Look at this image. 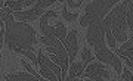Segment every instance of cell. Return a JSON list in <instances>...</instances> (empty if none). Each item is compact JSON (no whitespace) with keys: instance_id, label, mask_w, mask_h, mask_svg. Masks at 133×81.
<instances>
[{"instance_id":"1","label":"cell","mask_w":133,"mask_h":81,"mask_svg":"<svg viewBox=\"0 0 133 81\" xmlns=\"http://www.w3.org/2000/svg\"><path fill=\"white\" fill-rule=\"evenodd\" d=\"M6 44L10 50L19 53L21 50H33V46L37 44L36 31L31 25L21 22V21H9L6 22L5 37Z\"/></svg>"},{"instance_id":"2","label":"cell","mask_w":133,"mask_h":81,"mask_svg":"<svg viewBox=\"0 0 133 81\" xmlns=\"http://www.w3.org/2000/svg\"><path fill=\"white\" fill-rule=\"evenodd\" d=\"M120 0H92L89 5L86 6L84 15L80 19L81 27H87L89 24L104 19L105 15L108 13L109 10L112 9Z\"/></svg>"},{"instance_id":"3","label":"cell","mask_w":133,"mask_h":81,"mask_svg":"<svg viewBox=\"0 0 133 81\" xmlns=\"http://www.w3.org/2000/svg\"><path fill=\"white\" fill-rule=\"evenodd\" d=\"M109 28H111V33H112V37H114L115 41L123 43L129 38L127 35L129 28H127V22H126V2L112 8Z\"/></svg>"},{"instance_id":"4","label":"cell","mask_w":133,"mask_h":81,"mask_svg":"<svg viewBox=\"0 0 133 81\" xmlns=\"http://www.w3.org/2000/svg\"><path fill=\"white\" fill-rule=\"evenodd\" d=\"M87 33H86V40L89 46H93L95 49H104L105 46V25L104 19L95 21L87 25Z\"/></svg>"},{"instance_id":"5","label":"cell","mask_w":133,"mask_h":81,"mask_svg":"<svg viewBox=\"0 0 133 81\" xmlns=\"http://www.w3.org/2000/svg\"><path fill=\"white\" fill-rule=\"evenodd\" d=\"M95 52H96V59H99L101 62H104V63H109V65H112L117 74L121 72V61L117 57L115 53H112L111 50H108L107 47H104V49H95Z\"/></svg>"},{"instance_id":"6","label":"cell","mask_w":133,"mask_h":81,"mask_svg":"<svg viewBox=\"0 0 133 81\" xmlns=\"http://www.w3.org/2000/svg\"><path fill=\"white\" fill-rule=\"evenodd\" d=\"M83 78H89L93 81H101V80H109V74L108 71L104 68L102 63H92L90 67L84 69L81 74Z\"/></svg>"},{"instance_id":"7","label":"cell","mask_w":133,"mask_h":81,"mask_svg":"<svg viewBox=\"0 0 133 81\" xmlns=\"http://www.w3.org/2000/svg\"><path fill=\"white\" fill-rule=\"evenodd\" d=\"M77 35H78L77 30H71L70 33L66 34L65 41H64V44L66 46L65 50H66V55H68V61H70V62H74V61H76V57H77V50H78Z\"/></svg>"},{"instance_id":"8","label":"cell","mask_w":133,"mask_h":81,"mask_svg":"<svg viewBox=\"0 0 133 81\" xmlns=\"http://www.w3.org/2000/svg\"><path fill=\"white\" fill-rule=\"evenodd\" d=\"M14 18L16 21H21V22H27V21H34V19L40 18L43 15V9L42 8H31L28 10H18V12H12Z\"/></svg>"},{"instance_id":"9","label":"cell","mask_w":133,"mask_h":81,"mask_svg":"<svg viewBox=\"0 0 133 81\" xmlns=\"http://www.w3.org/2000/svg\"><path fill=\"white\" fill-rule=\"evenodd\" d=\"M37 62H38V65H40V63H43L44 67H48L49 69H52V71L55 72V75L58 77V81L62 80V78H61V68L58 67L55 62H52V61H50V59H49V57L46 56L42 50H38V53H37Z\"/></svg>"},{"instance_id":"10","label":"cell","mask_w":133,"mask_h":81,"mask_svg":"<svg viewBox=\"0 0 133 81\" xmlns=\"http://www.w3.org/2000/svg\"><path fill=\"white\" fill-rule=\"evenodd\" d=\"M84 65H83V62H74L71 63V67H68V75H65V80L66 81H74L76 78H78V77H81V74H83V71H84Z\"/></svg>"},{"instance_id":"11","label":"cell","mask_w":133,"mask_h":81,"mask_svg":"<svg viewBox=\"0 0 133 81\" xmlns=\"http://www.w3.org/2000/svg\"><path fill=\"white\" fill-rule=\"evenodd\" d=\"M133 40L132 38H127L126 41H123V46L118 49H115V55H118L121 57H133Z\"/></svg>"},{"instance_id":"12","label":"cell","mask_w":133,"mask_h":81,"mask_svg":"<svg viewBox=\"0 0 133 81\" xmlns=\"http://www.w3.org/2000/svg\"><path fill=\"white\" fill-rule=\"evenodd\" d=\"M5 80L8 81H30V80H36V77L28 74V72H16V74H8L5 77Z\"/></svg>"},{"instance_id":"13","label":"cell","mask_w":133,"mask_h":81,"mask_svg":"<svg viewBox=\"0 0 133 81\" xmlns=\"http://www.w3.org/2000/svg\"><path fill=\"white\" fill-rule=\"evenodd\" d=\"M55 35H56V38L64 44L65 37H66V30H65V24H62L61 21L56 22V25H55Z\"/></svg>"},{"instance_id":"14","label":"cell","mask_w":133,"mask_h":81,"mask_svg":"<svg viewBox=\"0 0 133 81\" xmlns=\"http://www.w3.org/2000/svg\"><path fill=\"white\" fill-rule=\"evenodd\" d=\"M124 2H126V22H127V28L132 30V27H133V10H132L133 0H124Z\"/></svg>"},{"instance_id":"15","label":"cell","mask_w":133,"mask_h":81,"mask_svg":"<svg viewBox=\"0 0 133 81\" xmlns=\"http://www.w3.org/2000/svg\"><path fill=\"white\" fill-rule=\"evenodd\" d=\"M40 75L44 77V78H48L50 81H58V77L55 75V72L52 69H49L48 67H44L43 63H40Z\"/></svg>"},{"instance_id":"16","label":"cell","mask_w":133,"mask_h":81,"mask_svg":"<svg viewBox=\"0 0 133 81\" xmlns=\"http://www.w3.org/2000/svg\"><path fill=\"white\" fill-rule=\"evenodd\" d=\"M6 6L12 12H18V10H22V8H24V0H6Z\"/></svg>"},{"instance_id":"17","label":"cell","mask_w":133,"mask_h":81,"mask_svg":"<svg viewBox=\"0 0 133 81\" xmlns=\"http://www.w3.org/2000/svg\"><path fill=\"white\" fill-rule=\"evenodd\" d=\"M61 15H62V18L65 19L66 22H72V21H76V19L78 18V15H77V12H68V9H66L65 6L62 8Z\"/></svg>"},{"instance_id":"18","label":"cell","mask_w":133,"mask_h":81,"mask_svg":"<svg viewBox=\"0 0 133 81\" xmlns=\"http://www.w3.org/2000/svg\"><path fill=\"white\" fill-rule=\"evenodd\" d=\"M56 16H58V12H55V10L43 12V15L40 16V25H46L49 19H50V18H56Z\"/></svg>"},{"instance_id":"19","label":"cell","mask_w":133,"mask_h":81,"mask_svg":"<svg viewBox=\"0 0 133 81\" xmlns=\"http://www.w3.org/2000/svg\"><path fill=\"white\" fill-rule=\"evenodd\" d=\"M81 59H83V65H84V67H87L89 62L92 61V53L87 47H84L83 50H81Z\"/></svg>"},{"instance_id":"20","label":"cell","mask_w":133,"mask_h":81,"mask_svg":"<svg viewBox=\"0 0 133 81\" xmlns=\"http://www.w3.org/2000/svg\"><path fill=\"white\" fill-rule=\"evenodd\" d=\"M21 65H22V67L25 68V71L28 72V74H31V75H34V77H36V80H42V75H38L37 72L34 71L33 68L30 67V65H28V63H27V62H25L24 59H21Z\"/></svg>"},{"instance_id":"21","label":"cell","mask_w":133,"mask_h":81,"mask_svg":"<svg viewBox=\"0 0 133 81\" xmlns=\"http://www.w3.org/2000/svg\"><path fill=\"white\" fill-rule=\"evenodd\" d=\"M53 2H55V0H37V2L34 3V6H36V8H42V9H44V8H48V6L53 5Z\"/></svg>"},{"instance_id":"22","label":"cell","mask_w":133,"mask_h":81,"mask_svg":"<svg viewBox=\"0 0 133 81\" xmlns=\"http://www.w3.org/2000/svg\"><path fill=\"white\" fill-rule=\"evenodd\" d=\"M121 80H126V81H130L132 80V74H130V69H126L124 74L121 75Z\"/></svg>"},{"instance_id":"23","label":"cell","mask_w":133,"mask_h":81,"mask_svg":"<svg viewBox=\"0 0 133 81\" xmlns=\"http://www.w3.org/2000/svg\"><path fill=\"white\" fill-rule=\"evenodd\" d=\"M59 2H66V3H68V6H71V8H78V5H77L76 2H72V0H59Z\"/></svg>"},{"instance_id":"24","label":"cell","mask_w":133,"mask_h":81,"mask_svg":"<svg viewBox=\"0 0 133 81\" xmlns=\"http://www.w3.org/2000/svg\"><path fill=\"white\" fill-rule=\"evenodd\" d=\"M3 37H5V30L0 28V52H2V44H3Z\"/></svg>"},{"instance_id":"25","label":"cell","mask_w":133,"mask_h":81,"mask_svg":"<svg viewBox=\"0 0 133 81\" xmlns=\"http://www.w3.org/2000/svg\"><path fill=\"white\" fill-rule=\"evenodd\" d=\"M36 2H37V0H24V6H33L34 3H36Z\"/></svg>"},{"instance_id":"26","label":"cell","mask_w":133,"mask_h":81,"mask_svg":"<svg viewBox=\"0 0 133 81\" xmlns=\"http://www.w3.org/2000/svg\"><path fill=\"white\" fill-rule=\"evenodd\" d=\"M126 63H127L129 69H132V59H130V57H127V59H126Z\"/></svg>"},{"instance_id":"27","label":"cell","mask_w":133,"mask_h":81,"mask_svg":"<svg viewBox=\"0 0 133 81\" xmlns=\"http://www.w3.org/2000/svg\"><path fill=\"white\" fill-rule=\"evenodd\" d=\"M3 5H5V0H0V8H2Z\"/></svg>"},{"instance_id":"28","label":"cell","mask_w":133,"mask_h":81,"mask_svg":"<svg viewBox=\"0 0 133 81\" xmlns=\"http://www.w3.org/2000/svg\"><path fill=\"white\" fill-rule=\"evenodd\" d=\"M2 22H3V21H2V19H0V28H2Z\"/></svg>"}]
</instances>
